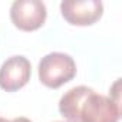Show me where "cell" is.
<instances>
[{
	"label": "cell",
	"mask_w": 122,
	"mask_h": 122,
	"mask_svg": "<svg viewBox=\"0 0 122 122\" xmlns=\"http://www.w3.org/2000/svg\"><path fill=\"white\" fill-rule=\"evenodd\" d=\"M59 112L68 122H118L121 108L88 86H75L59 101Z\"/></svg>",
	"instance_id": "6da1fadb"
},
{
	"label": "cell",
	"mask_w": 122,
	"mask_h": 122,
	"mask_svg": "<svg viewBox=\"0 0 122 122\" xmlns=\"http://www.w3.org/2000/svg\"><path fill=\"white\" fill-rule=\"evenodd\" d=\"M39 81L50 89H57L76 76V63L71 55L52 52L39 62Z\"/></svg>",
	"instance_id": "7a4b0ae2"
},
{
	"label": "cell",
	"mask_w": 122,
	"mask_h": 122,
	"mask_svg": "<svg viewBox=\"0 0 122 122\" xmlns=\"http://www.w3.org/2000/svg\"><path fill=\"white\" fill-rule=\"evenodd\" d=\"M46 6L39 0H16L10 7V19L13 25L23 32H33L46 22Z\"/></svg>",
	"instance_id": "3957f363"
},
{
	"label": "cell",
	"mask_w": 122,
	"mask_h": 122,
	"mask_svg": "<svg viewBox=\"0 0 122 122\" xmlns=\"http://www.w3.org/2000/svg\"><path fill=\"white\" fill-rule=\"evenodd\" d=\"M32 76V65L25 56H12L0 68V88L6 92L22 89Z\"/></svg>",
	"instance_id": "277c9868"
},
{
	"label": "cell",
	"mask_w": 122,
	"mask_h": 122,
	"mask_svg": "<svg viewBox=\"0 0 122 122\" xmlns=\"http://www.w3.org/2000/svg\"><path fill=\"white\" fill-rule=\"evenodd\" d=\"M60 13L63 19L73 26H91L103 15V5L99 0L85 2H62Z\"/></svg>",
	"instance_id": "5b68a950"
},
{
	"label": "cell",
	"mask_w": 122,
	"mask_h": 122,
	"mask_svg": "<svg viewBox=\"0 0 122 122\" xmlns=\"http://www.w3.org/2000/svg\"><path fill=\"white\" fill-rule=\"evenodd\" d=\"M119 85H121V79H118L115 83H113V86L109 89V93L111 95H113V98H111L119 108H121V96H119Z\"/></svg>",
	"instance_id": "8992f818"
},
{
	"label": "cell",
	"mask_w": 122,
	"mask_h": 122,
	"mask_svg": "<svg viewBox=\"0 0 122 122\" xmlns=\"http://www.w3.org/2000/svg\"><path fill=\"white\" fill-rule=\"evenodd\" d=\"M13 122H32V121L27 119V118H25V116H19V118H15Z\"/></svg>",
	"instance_id": "52a82bcc"
},
{
	"label": "cell",
	"mask_w": 122,
	"mask_h": 122,
	"mask_svg": "<svg viewBox=\"0 0 122 122\" xmlns=\"http://www.w3.org/2000/svg\"><path fill=\"white\" fill-rule=\"evenodd\" d=\"M0 122H13V121H9V119H5V118L0 116Z\"/></svg>",
	"instance_id": "ba28073f"
},
{
	"label": "cell",
	"mask_w": 122,
	"mask_h": 122,
	"mask_svg": "<svg viewBox=\"0 0 122 122\" xmlns=\"http://www.w3.org/2000/svg\"><path fill=\"white\" fill-rule=\"evenodd\" d=\"M55 122H68V121H55Z\"/></svg>",
	"instance_id": "9c48e42d"
}]
</instances>
